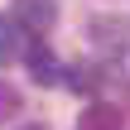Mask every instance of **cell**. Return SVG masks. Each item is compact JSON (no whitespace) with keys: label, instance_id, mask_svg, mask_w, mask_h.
Listing matches in <instances>:
<instances>
[{"label":"cell","instance_id":"cell-2","mask_svg":"<svg viewBox=\"0 0 130 130\" xmlns=\"http://www.w3.org/2000/svg\"><path fill=\"white\" fill-rule=\"evenodd\" d=\"M121 125H125V111L111 106V101H92L77 116V130H121Z\"/></svg>","mask_w":130,"mask_h":130},{"label":"cell","instance_id":"cell-3","mask_svg":"<svg viewBox=\"0 0 130 130\" xmlns=\"http://www.w3.org/2000/svg\"><path fill=\"white\" fill-rule=\"evenodd\" d=\"M24 58H29V72H34V82H43V87L63 82V72H58V58H53L48 48H29Z\"/></svg>","mask_w":130,"mask_h":130},{"label":"cell","instance_id":"cell-1","mask_svg":"<svg viewBox=\"0 0 130 130\" xmlns=\"http://www.w3.org/2000/svg\"><path fill=\"white\" fill-rule=\"evenodd\" d=\"M14 19L29 29V34H48L58 24V0H19L14 5Z\"/></svg>","mask_w":130,"mask_h":130},{"label":"cell","instance_id":"cell-5","mask_svg":"<svg viewBox=\"0 0 130 130\" xmlns=\"http://www.w3.org/2000/svg\"><path fill=\"white\" fill-rule=\"evenodd\" d=\"M14 53H19V43H14V29H5V24H0V63H10Z\"/></svg>","mask_w":130,"mask_h":130},{"label":"cell","instance_id":"cell-6","mask_svg":"<svg viewBox=\"0 0 130 130\" xmlns=\"http://www.w3.org/2000/svg\"><path fill=\"white\" fill-rule=\"evenodd\" d=\"M19 130H48V125H19Z\"/></svg>","mask_w":130,"mask_h":130},{"label":"cell","instance_id":"cell-4","mask_svg":"<svg viewBox=\"0 0 130 130\" xmlns=\"http://www.w3.org/2000/svg\"><path fill=\"white\" fill-rule=\"evenodd\" d=\"M19 111H24V96H19V87L0 77V125H5V121H14Z\"/></svg>","mask_w":130,"mask_h":130}]
</instances>
